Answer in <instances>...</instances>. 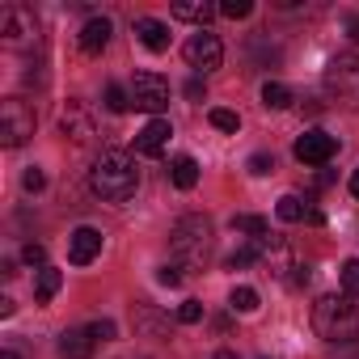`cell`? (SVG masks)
I'll use <instances>...</instances> for the list:
<instances>
[{
    "instance_id": "3",
    "label": "cell",
    "mask_w": 359,
    "mask_h": 359,
    "mask_svg": "<svg viewBox=\"0 0 359 359\" xmlns=\"http://www.w3.org/2000/svg\"><path fill=\"white\" fill-rule=\"evenodd\" d=\"M313 330H317V338L346 346L359 338V309L351 304V296H321L313 304Z\"/></svg>"
},
{
    "instance_id": "29",
    "label": "cell",
    "mask_w": 359,
    "mask_h": 359,
    "mask_svg": "<svg viewBox=\"0 0 359 359\" xmlns=\"http://www.w3.org/2000/svg\"><path fill=\"white\" fill-rule=\"evenodd\" d=\"M22 262H26V266H39V271H43V266H47V250H43L39 241H30V245L22 250Z\"/></svg>"
},
{
    "instance_id": "7",
    "label": "cell",
    "mask_w": 359,
    "mask_h": 359,
    "mask_svg": "<svg viewBox=\"0 0 359 359\" xmlns=\"http://www.w3.org/2000/svg\"><path fill=\"white\" fill-rule=\"evenodd\" d=\"M131 106L148 110V114H161L169 106V81L161 72H135V81H131Z\"/></svg>"
},
{
    "instance_id": "24",
    "label": "cell",
    "mask_w": 359,
    "mask_h": 359,
    "mask_svg": "<svg viewBox=\"0 0 359 359\" xmlns=\"http://www.w3.org/2000/svg\"><path fill=\"white\" fill-rule=\"evenodd\" d=\"M338 279H342V292L346 296H359V258H346L342 271H338Z\"/></svg>"
},
{
    "instance_id": "2",
    "label": "cell",
    "mask_w": 359,
    "mask_h": 359,
    "mask_svg": "<svg viewBox=\"0 0 359 359\" xmlns=\"http://www.w3.org/2000/svg\"><path fill=\"white\" fill-rule=\"evenodd\" d=\"M169 250L182 271H203L212 258V220L208 216H182L169 233Z\"/></svg>"
},
{
    "instance_id": "30",
    "label": "cell",
    "mask_w": 359,
    "mask_h": 359,
    "mask_svg": "<svg viewBox=\"0 0 359 359\" xmlns=\"http://www.w3.org/2000/svg\"><path fill=\"white\" fill-rule=\"evenodd\" d=\"M271 169H275V156H266V152H254V156H250V173H254V177H266Z\"/></svg>"
},
{
    "instance_id": "14",
    "label": "cell",
    "mask_w": 359,
    "mask_h": 359,
    "mask_svg": "<svg viewBox=\"0 0 359 359\" xmlns=\"http://www.w3.org/2000/svg\"><path fill=\"white\" fill-rule=\"evenodd\" d=\"M106 43H110V18H89L81 26V51L85 55H102Z\"/></svg>"
},
{
    "instance_id": "17",
    "label": "cell",
    "mask_w": 359,
    "mask_h": 359,
    "mask_svg": "<svg viewBox=\"0 0 359 359\" xmlns=\"http://www.w3.org/2000/svg\"><path fill=\"white\" fill-rule=\"evenodd\" d=\"M169 182H173L177 191H195V187H199V165H195V156H173Z\"/></svg>"
},
{
    "instance_id": "20",
    "label": "cell",
    "mask_w": 359,
    "mask_h": 359,
    "mask_svg": "<svg viewBox=\"0 0 359 359\" xmlns=\"http://www.w3.org/2000/svg\"><path fill=\"white\" fill-rule=\"evenodd\" d=\"M262 106H266V110H287V106H292V89H287L283 81H266V85H262Z\"/></svg>"
},
{
    "instance_id": "10",
    "label": "cell",
    "mask_w": 359,
    "mask_h": 359,
    "mask_svg": "<svg viewBox=\"0 0 359 359\" xmlns=\"http://www.w3.org/2000/svg\"><path fill=\"white\" fill-rule=\"evenodd\" d=\"M292 152H296V161H300V165H325V161L338 152V140H334L330 131H321V127H309V131L296 140V148H292Z\"/></svg>"
},
{
    "instance_id": "15",
    "label": "cell",
    "mask_w": 359,
    "mask_h": 359,
    "mask_svg": "<svg viewBox=\"0 0 359 359\" xmlns=\"http://www.w3.org/2000/svg\"><path fill=\"white\" fill-rule=\"evenodd\" d=\"M135 39L148 47V51H169V26L156 22V18H135Z\"/></svg>"
},
{
    "instance_id": "6",
    "label": "cell",
    "mask_w": 359,
    "mask_h": 359,
    "mask_svg": "<svg viewBox=\"0 0 359 359\" xmlns=\"http://www.w3.org/2000/svg\"><path fill=\"white\" fill-rule=\"evenodd\" d=\"M325 93L342 106H359V55H338L325 68Z\"/></svg>"
},
{
    "instance_id": "23",
    "label": "cell",
    "mask_w": 359,
    "mask_h": 359,
    "mask_svg": "<svg viewBox=\"0 0 359 359\" xmlns=\"http://www.w3.org/2000/svg\"><path fill=\"white\" fill-rule=\"evenodd\" d=\"M127 106H131V89H123V85L110 81V85H106V110H110V114H123Z\"/></svg>"
},
{
    "instance_id": "16",
    "label": "cell",
    "mask_w": 359,
    "mask_h": 359,
    "mask_svg": "<svg viewBox=\"0 0 359 359\" xmlns=\"http://www.w3.org/2000/svg\"><path fill=\"white\" fill-rule=\"evenodd\" d=\"M212 13H220V9L208 5V0H177V5H173V18L177 22H199V30H208Z\"/></svg>"
},
{
    "instance_id": "34",
    "label": "cell",
    "mask_w": 359,
    "mask_h": 359,
    "mask_svg": "<svg viewBox=\"0 0 359 359\" xmlns=\"http://www.w3.org/2000/svg\"><path fill=\"white\" fill-rule=\"evenodd\" d=\"M346 39H351V43H359V13H351V18H346Z\"/></svg>"
},
{
    "instance_id": "36",
    "label": "cell",
    "mask_w": 359,
    "mask_h": 359,
    "mask_svg": "<svg viewBox=\"0 0 359 359\" xmlns=\"http://www.w3.org/2000/svg\"><path fill=\"white\" fill-rule=\"evenodd\" d=\"M212 359H237V355H233V351H216Z\"/></svg>"
},
{
    "instance_id": "25",
    "label": "cell",
    "mask_w": 359,
    "mask_h": 359,
    "mask_svg": "<svg viewBox=\"0 0 359 359\" xmlns=\"http://www.w3.org/2000/svg\"><path fill=\"white\" fill-rule=\"evenodd\" d=\"M208 118H212V127H216V131H229V135H237V127H241V118H237L233 110H224V106H216Z\"/></svg>"
},
{
    "instance_id": "19",
    "label": "cell",
    "mask_w": 359,
    "mask_h": 359,
    "mask_svg": "<svg viewBox=\"0 0 359 359\" xmlns=\"http://www.w3.org/2000/svg\"><path fill=\"white\" fill-rule=\"evenodd\" d=\"M60 287H64V275H60L55 266H43V271H39V279H34V300H39V304H47Z\"/></svg>"
},
{
    "instance_id": "27",
    "label": "cell",
    "mask_w": 359,
    "mask_h": 359,
    "mask_svg": "<svg viewBox=\"0 0 359 359\" xmlns=\"http://www.w3.org/2000/svg\"><path fill=\"white\" fill-rule=\"evenodd\" d=\"M177 321H182V325H199V321H203V304H199V300L177 304Z\"/></svg>"
},
{
    "instance_id": "31",
    "label": "cell",
    "mask_w": 359,
    "mask_h": 359,
    "mask_svg": "<svg viewBox=\"0 0 359 359\" xmlns=\"http://www.w3.org/2000/svg\"><path fill=\"white\" fill-rule=\"evenodd\" d=\"M156 283L177 287V283H182V266H161V271H156Z\"/></svg>"
},
{
    "instance_id": "11",
    "label": "cell",
    "mask_w": 359,
    "mask_h": 359,
    "mask_svg": "<svg viewBox=\"0 0 359 359\" xmlns=\"http://www.w3.org/2000/svg\"><path fill=\"white\" fill-rule=\"evenodd\" d=\"M102 254V233L97 229H76L72 237H68V262H76V266H89L93 258Z\"/></svg>"
},
{
    "instance_id": "8",
    "label": "cell",
    "mask_w": 359,
    "mask_h": 359,
    "mask_svg": "<svg viewBox=\"0 0 359 359\" xmlns=\"http://www.w3.org/2000/svg\"><path fill=\"white\" fill-rule=\"evenodd\" d=\"M182 55H187V64H191L199 76H208V72H216V68L224 64V47H220V39H216L212 30L191 34V43L182 47Z\"/></svg>"
},
{
    "instance_id": "13",
    "label": "cell",
    "mask_w": 359,
    "mask_h": 359,
    "mask_svg": "<svg viewBox=\"0 0 359 359\" xmlns=\"http://www.w3.org/2000/svg\"><path fill=\"white\" fill-rule=\"evenodd\" d=\"M169 135H173L169 118H152V123L135 135V152H140V156H161L165 144H169Z\"/></svg>"
},
{
    "instance_id": "5",
    "label": "cell",
    "mask_w": 359,
    "mask_h": 359,
    "mask_svg": "<svg viewBox=\"0 0 359 359\" xmlns=\"http://www.w3.org/2000/svg\"><path fill=\"white\" fill-rule=\"evenodd\" d=\"M0 43L13 51H30L39 43V18L26 5H5L0 9Z\"/></svg>"
},
{
    "instance_id": "22",
    "label": "cell",
    "mask_w": 359,
    "mask_h": 359,
    "mask_svg": "<svg viewBox=\"0 0 359 359\" xmlns=\"http://www.w3.org/2000/svg\"><path fill=\"white\" fill-rule=\"evenodd\" d=\"M229 304H233V313H254V309H258V292H254L250 283H237L233 296H229Z\"/></svg>"
},
{
    "instance_id": "33",
    "label": "cell",
    "mask_w": 359,
    "mask_h": 359,
    "mask_svg": "<svg viewBox=\"0 0 359 359\" xmlns=\"http://www.w3.org/2000/svg\"><path fill=\"white\" fill-rule=\"evenodd\" d=\"M187 97H191V102H203V97H208V85H203L199 76H195V81H187Z\"/></svg>"
},
{
    "instance_id": "12",
    "label": "cell",
    "mask_w": 359,
    "mask_h": 359,
    "mask_svg": "<svg viewBox=\"0 0 359 359\" xmlns=\"http://www.w3.org/2000/svg\"><path fill=\"white\" fill-rule=\"evenodd\" d=\"M97 351V338L89 325H76V330H64L60 334V359H93Z\"/></svg>"
},
{
    "instance_id": "4",
    "label": "cell",
    "mask_w": 359,
    "mask_h": 359,
    "mask_svg": "<svg viewBox=\"0 0 359 359\" xmlns=\"http://www.w3.org/2000/svg\"><path fill=\"white\" fill-rule=\"evenodd\" d=\"M34 127H39V114H34L30 102H22V97L0 102V144L5 148H22L34 135Z\"/></svg>"
},
{
    "instance_id": "37",
    "label": "cell",
    "mask_w": 359,
    "mask_h": 359,
    "mask_svg": "<svg viewBox=\"0 0 359 359\" xmlns=\"http://www.w3.org/2000/svg\"><path fill=\"white\" fill-rule=\"evenodd\" d=\"M0 359H22V355L18 351H0Z\"/></svg>"
},
{
    "instance_id": "35",
    "label": "cell",
    "mask_w": 359,
    "mask_h": 359,
    "mask_svg": "<svg viewBox=\"0 0 359 359\" xmlns=\"http://www.w3.org/2000/svg\"><path fill=\"white\" fill-rule=\"evenodd\" d=\"M351 195H355V199H359V169H355V173H351Z\"/></svg>"
},
{
    "instance_id": "28",
    "label": "cell",
    "mask_w": 359,
    "mask_h": 359,
    "mask_svg": "<svg viewBox=\"0 0 359 359\" xmlns=\"http://www.w3.org/2000/svg\"><path fill=\"white\" fill-rule=\"evenodd\" d=\"M22 187H26V191H30V195H39V191H43V187H47V173H43V169H39V165H30V169H26V173H22Z\"/></svg>"
},
{
    "instance_id": "32",
    "label": "cell",
    "mask_w": 359,
    "mask_h": 359,
    "mask_svg": "<svg viewBox=\"0 0 359 359\" xmlns=\"http://www.w3.org/2000/svg\"><path fill=\"white\" fill-rule=\"evenodd\" d=\"M89 330H93V338H97V342H110V338H114V321H106V317H102V321H93Z\"/></svg>"
},
{
    "instance_id": "9",
    "label": "cell",
    "mask_w": 359,
    "mask_h": 359,
    "mask_svg": "<svg viewBox=\"0 0 359 359\" xmlns=\"http://www.w3.org/2000/svg\"><path fill=\"white\" fill-rule=\"evenodd\" d=\"M60 131H64V140H72V144H89V140L97 135V118H93V110H89L85 102H68V106L60 110Z\"/></svg>"
},
{
    "instance_id": "21",
    "label": "cell",
    "mask_w": 359,
    "mask_h": 359,
    "mask_svg": "<svg viewBox=\"0 0 359 359\" xmlns=\"http://www.w3.org/2000/svg\"><path fill=\"white\" fill-rule=\"evenodd\" d=\"M275 216H279L283 224H296V220H304V216H309V208H304V199H300V195H283V199L275 203Z\"/></svg>"
},
{
    "instance_id": "18",
    "label": "cell",
    "mask_w": 359,
    "mask_h": 359,
    "mask_svg": "<svg viewBox=\"0 0 359 359\" xmlns=\"http://www.w3.org/2000/svg\"><path fill=\"white\" fill-rule=\"evenodd\" d=\"M233 229L245 233L250 241H266V237H271V220H266V216H250V212H245V216H233Z\"/></svg>"
},
{
    "instance_id": "26",
    "label": "cell",
    "mask_w": 359,
    "mask_h": 359,
    "mask_svg": "<svg viewBox=\"0 0 359 359\" xmlns=\"http://www.w3.org/2000/svg\"><path fill=\"white\" fill-rule=\"evenodd\" d=\"M220 13H224L229 22H241V18H250V13H254V5H250V0H224Z\"/></svg>"
},
{
    "instance_id": "1",
    "label": "cell",
    "mask_w": 359,
    "mask_h": 359,
    "mask_svg": "<svg viewBox=\"0 0 359 359\" xmlns=\"http://www.w3.org/2000/svg\"><path fill=\"white\" fill-rule=\"evenodd\" d=\"M89 187H93V195L106 199V203H123V199H131L135 187H140L135 156L123 152V148H106V152L93 161V169H89Z\"/></svg>"
}]
</instances>
